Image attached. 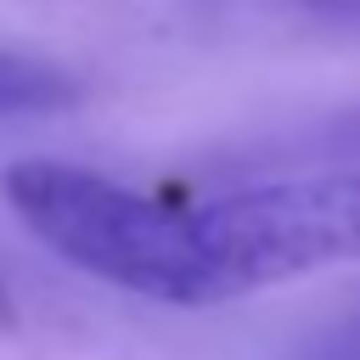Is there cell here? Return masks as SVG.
Returning a JSON list of instances; mask_svg holds the SVG:
<instances>
[{
  "label": "cell",
  "instance_id": "6da1fadb",
  "mask_svg": "<svg viewBox=\"0 0 360 360\" xmlns=\"http://www.w3.org/2000/svg\"><path fill=\"white\" fill-rule=\"evenodd\" d=\"M6 197L22 214V225L84 276L152 304H219L197 231V202H169L62 158L11 163Z\"/></svg>",
  "mask_w": 360,
  "mask_h": 360
},
{
  "label": "cell",
  "instance_id": "7a4b0ae2",
  "mask_svg": "<svg viewBox=\"0 0 360 360\" xmlns=\"http://www.w3.org/2000/svg\"><path fill=\"white\" fill-rule=\"evenodd\" d=\"M197 231L219 304L315 276L326 264H349L360 259V169L197 197Z\"/></svg>",
  "mask_w": 360,
  "mask_h": 360
},
{
  "label": "cell",
  "instance_id": "3957f363",
  "mask_svg": "<svg viewBox=\"0 0 360 360\" xmlns=\"http://www.w3.org/2000/svg\"><path fill=\"white\" fill-rule=\"evenodd\" d=\"M68 96L73 90L51 68H39L17 51H0V112H45V107H62Z\"/></svg>",
  "mask_w": 360,
  "mask_h": 360
},
{
  "label": "cell",
  "instance_id": "277c9868",
  "mask_svg": "<svg viewBox=\"0 0 360 360\" xmlns=\"http://www.w3.org/2000/svg\"><path fill=\"white\" fill-rule=\"evenodd\" d=\"M309 360H360V309H354L343 326H332V332L309 349Z\"/></svg>",
  "mask_w": 360,
  "mask_h": 360
}]
</instances>
